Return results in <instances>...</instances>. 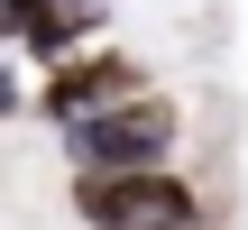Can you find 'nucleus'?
<instances>
[{
  "label": "nucleus",
  "instance_id": "5",
  "mask_svg": "<svg viewBox=\"0 0 248 230\" xmlns=\"http://www.w3.org/2000/svg\"><path fill=\"white\" fill-rule=\"evenodd\" d=\"M9 111H18V101H9V74H0V120H9Z\"/></svg>",
  "mask_w": 248,
  "mask_h": 230
},
{
  "label": "nucleus",
  "instance_id": "4",
  "mask_svg": "<svg viewBox=\"0 0 248 230\" xmlns=\"http://www.w3.org/2000/svg\"><path fill=\"white\" fill-rule=\"evenodd\" d=\"M101 18H110V0H55V65H64V55H74Z\"/></svg>",
  "mask_w": 248,
  "mask_h": 230
},
{
  "label": "nucleus",
  "instance_id": "3",
  "mask_svg": "<svg viewBox=\"0 0 248 230\" xmlns=\"http://www.w3.org/2000/svg\"><path fill=\"white\" fill-rule=\"evenodd\" d=\"M147 92V74H138V55H120V46H92V55H64L55 74H46V92H37V111L55 120V129H74V120H101V111H120V101H138Z\"/></svg>",
  "mask_w": 248,
  "mask_h": 230
},
{
  "label": "nucleus",
  "instance_id": "1",
  "mask_svg": "<svg viewBox=\"0 0 248 230\" xmlns=\"http://www.w3.org/2000/svg\"><path fill=\"white\" fill-rule=\"evenodd\" d=\"M175 138H184V111H175L166 92H138V101H120V111H101V120H74V129H64V157H74L83 175H156V166L175 157Z\"/></svg>",
  "mask_w": 248,
  "mask_h": 230
},
{
  "label": "nucleus",
  "instance_id": "2",
  "mask_svg": "<svg viewBox=\"0 0 248 230\" xmlns=\"http://www.w3.org/2000/svg\"><path fill=\"white\" fill-rule=\"evenodd\" d=\"M74 212L92 230H202V194L184 175H74Z\"/></svg>",
  "mask_w": 248,
  "mask_h": 230
}]
</instances>
